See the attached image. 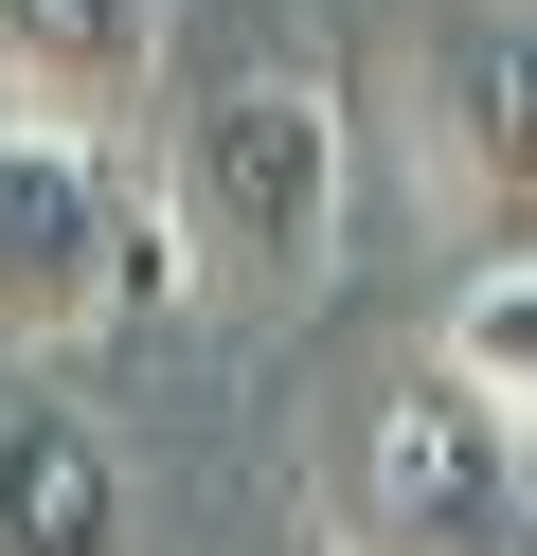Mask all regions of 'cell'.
I'll return each instance as SVG.
<instances>
[{"instance_id": "1", "label": "cell", "mask_w": 537, "mask_h": 556, "mask_svg": "<svg viewBox=\"0 0 537 556\" xmlns=\"http://www.w3.org/2000/svg\"><path fill=\"white\" fill-rule=\"evenodd\" d=\"M341 216H358V144H341V90L286 73V54H251V73L179 90L162 126V233L197 288H233L251 324H286V305L341 288Z\"/></svg>"}, {"instance_id": "3", "label": "cell", "mask_w": 537, "mask_h": 556, "mask_svg": "<svg viewBox=\"0 0 537 556\" xmlns=\"http://www.w3.org/2000/svg\"><path fill=\"white\" fill-rule=\"evenodd\" d=\"M341 556H537V467L448 359H412L341 448Z\"/></svg>"}, {"instance_id": "5", "label": "cell", "mask_w": 537, "mask_h": 556, "mask_svg": "<svg viewBox=\"0 0 537 556\" xmlns=\"http://www.w3.org/2000/svg\"><path fill=\"white\" fill-rule=\"evenodd\" d=\"M162 109V0H0V126L126 144Z\"/></svg>"}, {"instance_id": "6", "label": "cell", "mask_w": 537, "mask_h": 556, "mask_svg": "<svg viewBox=\"0 0 537 556\" xmlns=\"http://www.w3.org/2000/svg\"><path fill=\"white\" fill-rule=\"evenodd\" d=\"M0 556H126V448L72 395H0Z\"/></svg>"}, {"instance_id": "7", "label": "cell", "mask_w": 537, "mask_h": 556, "mask_svg": "<svg viewBox=\"0 0 537 556\" xmlns=\"http://www.w3.org/2000/svg\"><path fill=\"white\" fill-rule=\"evenodd\" d=\"M430 359L465 377V395L501 413V448L537 467V252H501V269H465V305H448V341Z\"/></svg>"}, {"instance_id": "2", "label": "cell", "mask_w": 537, "mask_h": 556, "mask_svg": "<svg viewBox=\"0 0 537 556\" xmlns=\"http://www.w3.org/2000/svg\"><path fill=\"white\" fill-rule=\"evenodd\" d=\"M179 288H197V269H179L162 180H143L126 144L0 126V341H18V359L107 341V324H143V305H179Z\"/></svg>"}, {"instance_id": "4", "label": "cell", "mask_w": 537, "mask_h": 556, "mask_svg": "<svg viewBox=\"0 0 537 556\" xmlns=\"http://www.w3.org/2000/svg\"><path fill=\"white\" fill-rule=\"evenodd\" d=\"M430 162L501 252H537V0H465L430 37Z\"/></svg>"}]
</instances>
